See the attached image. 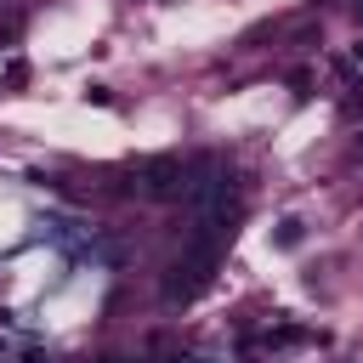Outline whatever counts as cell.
<instances>
[{
	"label": "cell",
	"instance_id": "2",
	"mask_svg": "<svg viewBox=\"0 0 363 363\" xmlns=\"http://www.w3.org/2000/svg\"><path fill=\"white\" fill-rule=\"evenodd\" d=\"M23 85H28V68L11 62V68H6V91H23Z\"/></svg>",
	"mask_w": 363,
	"mask_h": 363
},
{
	"label": "cell",
	"instance_id": "3",
	"mask_svg": "<svg viewBox=\"0 0 363 363\" xmlns=\"http://www.w3.org/2000/svg\"><path fill=\"white\" fill-rule=\"evenodd\" d=\"M102 363H125V357H102Z\"/></svg>",
	"mask_w": 363,
	"mask_h": 363
},
{
	"label": "cell",
	"instance_id": "1",
	"mask_svg": "<svg viewBox=\"0 0 363 363\" xmlns=\"http://www.w3.org/2000/svg\"><path fill=\"white\" fill-rule=\"evenodd\" d=\"M142 193L147 199H176V193H187V170L176 159H153V164H142Z\"/></svg>",
	"mask_w": 363,
	"mask_h": 363
},
{
	"label": "cell",
	"instance_id": "4",
	"mask_svg": "<svg viewBox=\"0 0 363 363\" xmlns=\"http://www.w3.org/2000/svg\"><path fill=\"white\" fill-rule=\"evenodd\" d=\"M357 23H363V11H357Z\"/></svg>",
	"mask_w": 363,
	"mask_h": 363
}]
</instances>
